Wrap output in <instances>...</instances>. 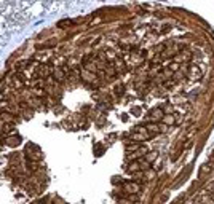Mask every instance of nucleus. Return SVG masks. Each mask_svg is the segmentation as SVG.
Instances as JSON below:
<instances>
[{"instance_id": "f257e3e1", "label": "nucleus", "mask_w": 214, "mask_h": 204, "mask_svg": "<svg viewBox=\"0 0 214 204\" xmlns=\"http://www.w3.org/2000/svg\"><path fill=\"white\" fill-rule=\"evenodd\" d=\"M149 115H150V120H152V121H157V120H160V118L163 116V112L160 110V108H153Z\"/></svg>"}, {"instance_id": "f03ea898", "label": "nucleus", "mask_w": 214, "mask_h": 204, "mask_svg": "<svg viewBox=\"0 0 214 204\" xmlns=\"http://www.w3.org/2000/svg\"><path fill=\"white\" fill-rule=\"evenodd\" d=\"M125 188L128 190L129 193H138V192H141V185H138V183H126Z\"/></svg>"}, {"instance_id": "7ed1b4c3", "label": "nucleus", "mask_w": 214, "mask_h": 204, "mask_svg": "<svg viewBox=\"0 0 214 204\" xmlns=\"http://www.w3.org/2000/svg\"><path fill=\"white\" fill-rule=\"evenodd\" d=\"M209 172H211V164H209V163H206V164L202 168V171H200V175H206Z\"/></svg>"}, {"instance_id": "20e7f679", "label": "nucleus", "mask_w": 214, "mask_h": 204, "mask_svg": "<svg viewBox=\"0 0 214 204\" xmlns=\"http://www.w3.org/2000/svg\"><path fill=\"white\" fill-rule=\"evenodd\" d=\"M155 158H157V153H155V152H152V153H147V155H145V161H153Z\"/></svg>"}, {"instance_id": "39448f33", "label": "nucleus", "mask_w": 214, "mask_h": 204, "mask_svg": "<svg viewBox=\"0 0 214 204\" xmlns=\"http://www.w3.org/2000/svg\"><path fill=\"white\" fill-rule=\"evenodd\" d=\"M198 75H200L198 69H197V67H192V78L195 80V78H198Z\"/></svg>"}, {"instance_id": "423d86ee", "label": "nucleus", "mask_w": 214, "mask_h": 204, "mask_svg": "<svg viewBox=\"0 0 214 204\" xmlns=\"http://www.w3.org/2000/svg\"><path fill=\"white\" fill-rule=\"evenodd\" d=\"M209 192H212V193H214V183H211V185H209Z\"/></svg>"}, {"instance_id": "0eeeda50", "label": "nucleus", "mask_w": 214, "mask_h": 204, "mask_svg": "<svg viewBox=\"0 0 214 204\" xmlns=\"http://www.w3.org/2000/svg\"><path fill=\"white\" fill-rule=\"evenodd\" d=\"M208 204H214V202H208Z\"/></svg>"}]
</instances>
